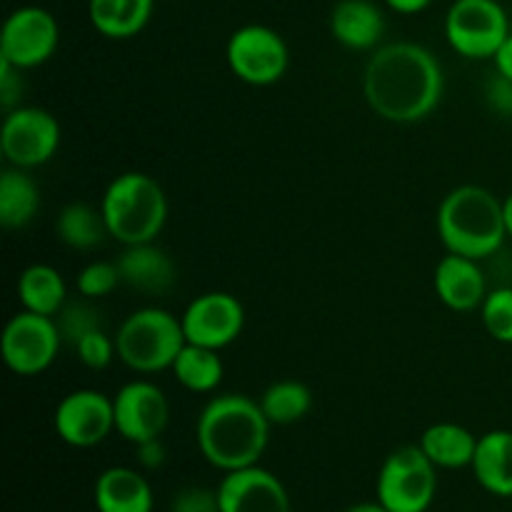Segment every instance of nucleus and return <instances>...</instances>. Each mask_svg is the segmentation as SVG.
Here are the masks:
<instances>
[{"instance_id":"nucleus-1","label":"nucleus","mask_w":512,"mask_h":512,"mask_svg":"<svg viewBox=\"0 0 512 512\" xmlns=\"http://www.w3.org/2000/svg\"><path fill=\"white\" fill-rule=\"evenodd\" d=\"M363 93L370 110L388 123H420L443 100V65L425 45L408 40L380 45L365 65Z\"/></svg>"},{"instance_id":"nucleus-2","label":"nucleus","mask_w":512,"mask_h":512,"mask_svg":"<svg viewBox=\"0 0 512 512\" xmlns=\"http://www.w3.org/2000/svg\"><path fill=\"white\" fill-rule=\"evenodd\" d=\"M273 423L260 400L240 393L215 395L200 410L195 438L203 458L223 473L258 465L270 443Z\"/></svg>"},{"instance_id":"nucleus-3","label":"nucleus","mask_w":512,"mask_h":512,"mask_svg":"<svg viewBox=\"0 0 512 512\" xmlns=\"http://www.w3.org/2000/svg\"><path fill=\"white\" fill-rule=\"evenodd\" d=\"M438 235L448 253L475 260L490 258L508 238L503 200L483 185L450 190L438 208Z\"/></svg>"},{"instance_id":"nucleus-4","label":"nucleus","mask_w":512,"mask_h":512,"mask_svg":"<svg viewBox=\"0 0 512 512\" xmlns=\"http://www.w3.org/2000/svg\"><path fill=\"white\" fill-rule=\"evenodd\" d=\"M105 228L120 245L155 243L168 223V195L148 173L115 175L100 200Z\"/></svg>"},{"instance_id":"nucleus-5","label":"nucleus","mask_w":512,"mask_h":512,"mask_svg":"<svg viewBox=\"0 0 512 512\" xmlns=\"http://www.w3.org/2000/svg\"><path fill=\"white\" fill-rule=\"evenodd\" d=\"M185 343L188 340H185L180 318L163 308L133 310L115 333L118 358L140 375L173 368Z\"/></svg>"},{"instance_id":"nucleus-6","label":"nucleus","mask_w":512,"mask_h":512,"mask_svg":"<svg viewBox=\"0 0 512 512\" xmlns=\"http://www.w3.org/2000/svg\"><path fill=\"white\" fill-rule=\"evenodd\" d=\"M438 490V468L420 445H400L378 473V503L388 512H425Z\"/></svg>"},{"instance_id":"nucleus-7","label":"nucleus","mask_w":512,"mask_h":512,"mask_svg":"<svg viewBox=\"0 0 512 512\" xmlns=\"http://www.w3.org/2000/svg\"><path fill=\"white\" fill-rule=\"evenodd\" d=\"M510 35V18L498 0H455L445 15L450 48L468 60H493Z\"/></svg>"},{"instance_id":"nucleus-8","label":"nucleus","mask_w":512,"mask_h":512,"mask_svg":"<svg viewBox=\"0 0 512 512\" xmlns=\"http://www.w3.org/2000/svg\"><path fill=\"white\" fill-rule=\"evenodd\" d=\"M225 58L235 78L255 88H268L288 73L290 50L278 30L250 23L230 35Z\"/></svg>"},{"instance_id":"nucleus-9","label":"nucleus","mask_w":512,"mask_h":512,"mask_svg":"<svg viewBox=\"0 0 512 512\" xmlns=\"http://www.w3.org/2000/svg\"><path fill=\"white\" fill-rule=\"evenodd\" d=\"M63 345L55 318L20 310L5 323L0 335V353L10 373L33 378L55 363Z\"/></svg>"},{"instance_id":"nucleus-10","label":"nucleus","mask_w":512,"mask_h":512,"mask_svg":"<svg viewBox=\"0 0 512 512\" xmlns=\"http://www.w3.org/2000/svg\"><path fill=\"white\" fill-rule=\"evenodd\" d=\"M60 148V123L35 105L8 110L0 125V150L13 168L33 170L48 163Z\"/></svg>"},{"instance_id":"nucleus-11","label":"nucleus","mask_w":512,"mask_h":512,"mask_svg":"<svg viewBox=\"0 0 512 512\" xmlns=\"http://www.w3.org/2000/svg\"><path fill=\"white\" fill-rule=\"evenodd\" d=\"M60 43V25L50 10L23 5L5 18L0 30V60L18 70L48 63Z\"/></svg>"},{"instance_id":"nucleus-12","label":"nucleus","mask_w":512,"mask_h":512,"mask_svg":"<svg viewBox=\"0 0 512 512\" xmlns=\"http://www.w3.org/2000/svg\"><path fill=\"white\" fill-rule=\"evenodd\" d=\"M185 340L203 348L223 350L243 335L245 308L235 295L223 290H210L190 300L180 315Z\"/></svg>"},{"instance_id":"nucleus-13","label":"nucleus","mask_w":512,"mask_h":512,"mask_svg":"<svg viewBox=\"0 0 512 512\" xmlns=\"http://www.w3.org/2000/svg\"><path fill=\"white\" fill-rule=\"evenodd\" d=\"M53 428L70 448H95L115 430L113 398L93 388L73 390L55 408Z\"/></svg>"},{"instance_id":"nucleus-14","label":"nucleus","mask_w":512,"mask_h":512,"mask_svg":"<svg viewBox=\"0 0 512 512\" xmlns=\"http://www.w3.org/2000/svg\"><path fill=\"white\" fill-rule=\"evenodd\" d=\"M115 430L133 445L160 438L170 423L168 395L150 380H130L115 393Z\"/></svg>"},{"instance_id":"nucleus-15","label":"nucleus","mask_w":512,"mask_h":512,"mask_svg":"<svg viewBox=\"0 0 512 512\" xmlns=\"http://www.w3.org/2000/svg\"><path fill=\"white\" fill-rule=\"evenodd\" d=\"M220 512H290L285 485L260 465L225 473L218 485Z\"/></svg>"},{"instance_id":"nucleus-16","label":"nucleus","mask_w":512,"mask_h":512,"mask_svg":"<svg viewBox=\"0 0 512 512\" xmlns=\"http://www.w3.org/2000/svg\"><path fill=\"white\" fill-rule=\"evenodd\" d=\"M433 288L445 308L455 313H473L480 310L488 295V280L480 268V260L448 253L435 265Z\"/></svg>"},{"instance_id":"nucleus-17","label":"nucleus","mask_w":512,"mask_h":512,"mask_svg":"<svg viewBox=\"0 0 512 512\" xmlns=\"http://www.w3.org/2000/svg\"><path fill=\"white\" fill-rule=\"evenodd\" d=\"M123 285L143 295H163L175 285L178 270L173 258L155 243L123 245V253L115 260Z\"/></svg>"},{"instance_id":"nucleus-18","label":"nucleus","mask_w":512,"mask_h":512,"mask_svg":"<svg viewBox=\"0 0 512 512\" xmlns=\"http://www.w3.org/2000/svg\"><path fill=\"white\" fill-rule=\"evenodd\" d=\"M330 33L348 50H375L385 35V15L373 0H338L330 13Z\"/></svg>"},{"instance_id":"nucleus-19","label":"nucleus","mask_w":512,"mask_h":512,"mask_svg":"<svg viewBox=\"0 0 512 512\" xmlns=\"http://www.w3.org/2000/svg\"><path fill=\"white\" fill-rule=\"evenodd\" d=\"M98 512H153V490L133 468H108L95 480Z\"/></svg>"},{"instance_id":"nucleus-20","label":"nucleus","mask_w":512,"mask_h":512,"mask_svg":"<svg viewBox=\"0 0 512 512\" xmlns=\"http://www.w3.org/2000/svg\"><path fill=\"white\" fill-rule=\"evenodd\" d=\"M470 468L490 495L512 498V430H490L480 435Z\"/></svg>"},{"instance_id":"nucleus-21","label":"nucleus","mask_w":512,"mask_h":512,"mask_svg":"<svg viewBox=\"0 0 512 512\" xmlns=\"http://www.w3.org/2000/svg\"><path fill=\"white\" fill-rule=\"evenodd\" d=\"M155 0H88V18L100 35L128 40L150 23Z\"/></svg>"},{"instance_id":"nucleus-22","label":"nucleus","mask_w":512,"mask_h":512,"mask_svg":"<svg viewBox=\"0 0 512 512\" xmlns=\"http://www.w3.org/2000/svg\"><path fill=\"white\" fill-rule=\"evenodd\" d=\"M420 448L440 470L470 468L478 450V438L458 423H435L420 435Z\"/></svg>"},{"instance_id":"nucleus-23","label":"nucleus","mask_w":512,"mask_h":512,"mask_svg":"<svg viewBox=\"0 0 512 512\" xmlns=\"http://www.w3.org/2000/svg\"><path fill=\"white\" fill-rule=\"evenodd\" d=\"M18 300L23 310L55 318L68 303V288L60 270L45 263L28 265L18 278Z\"/></svg>"},{"instance_id":"nucleus-24","label":"nucleus","mask_w":512,"mask_h":512,"mask_svg":"<svg viewBox=\"0 0 512 512\" xmlns=\"http://www.w3.org/2000/svg\"><path fill=\"white\" fill-rule=\"evenodd\" d=\"M40 210V188L28 170L5 168L0 175V225L20 230L35 220Z\"/></svg>"},{"instance_id":"nucleus-25","label":"nucleus","mask_w":512,"mask_h":512,"mask_svg":"<svg viewBox=\"0 0 512 512\" xmlns=\"http://www.w3.org/2000/svg\"><path fill=\"white\" fill-rule=\"evenodd\" d=\"M55 235L65 248L78 250V253H90L105 238H110L100 208H93L88 203L65 205L55 218Z\"/></svg>"},{"instance_id":"nucleus-26","label":"nucleus","mask_w":512,"mask_h":512,"mask_svg":"<svg viewBox=\"0 0 512 512\" xmlns=\"http://www.w3.org/2000/svg\"><path fill=\"white\" fill-rule=\"evenodd\" d=\"M173 375L180 385H183L188 393H213L220 385L225 373L223 358H220V350L203 348V345L185 343V348L180 350L178 358L173 363Z\"/></svg>"},{"instance_id":"nucleus-27","label":"nucleus","mask_w":512,"mask_h":512,"mask_svg":"<svg viewBox=\"0 0 512 512\" xmlns=\"http://www.w3.org/2000/svg\"><path fill=\"white\" fill-rule=\"evenodd\" d=\"M260 408L273 425H293L310 413L313 393L300 380H278L263 390Z\"/></svg>"},{"instance_id":"nucleus-28","label":"nucleus","mask_w":512,"mask_h":512,"mask_svg":"<svg viewBox=\"0 0 512 512\" xmlns=\"http://www.w3.org/2000/svg\"><path fill=\"white\" fill-rule=\"evenodd\" d=\"M55 323H58L60 335H63V343L78 345L93 330L103 328V313L93 305V300L80 295V300H68L65 308L55 315Z\"/></svg>"},{"instance_id":"nucleus-29","label":"nucleus","mask_w":512,"mask_h":512,"mask_svg":"<svg viewBox=\"0 0 512 512\" xmlns=\"http://www.w3.org/2000/svg\"><path fill=\"white\" fill-rule=\"evenodd\" d=\"M485 333L503 345H512V288H493L480 305Z\"/></svg>"},{"instance_id":"nucleus-30","label":"nucleus","mask_w":512,"mask_h":512,"mask_svg":"<svg viewBox=\"0 0 512 512\" xmlns=\"http://www.w3.org/2000/svg\"><path fill=\"white\" fill-rule=\"evenodd\" d=\"M75 285H78L80 295H85V298L90 300H98L115 293L118 285H123V278H120L118 263H110V260H93V263L80 268Z\"/></svg>"},{"instance_id":"nucleus-31","label":"nucleus","mask_w":512,"mask_h":512,"mask_svg":"<svg viewBox=\"0 0 512 512\" xmlns=\"http://www.w3.org/2000/svg\"><path fill=\"white\" fill-rule=\"evenodd\" d=\"M75 355L80 363L90 370H105L115 358H118V345L115 338L105 333V328L93 330L75 345Z\"/></svg>"},{"instance_id":"nucleus-32","label":"nucleus","mask_w":512,"mask_h":512,"mask_svg":"<svg viewBox=\"0 0 512 512\" xmlns=\"http://www.w3.org/2000/svg\"><path fill=\"white\" fill-rule=\"evenodd\" d=\"M170 512H220L218 490L210 493L205 488H185L173 498Z\"/></svg>"},{"instance_id":"nucleus-33","label":"nucleus","mask_w":512,"mask_h":512,"mask_svg":"<svg viewBox=\"0 0 512 512\" xmlns=\"http://www.w3.org/2000/svg\"><path fill=\"white\" fill-rule=\"evenodd\" d=\"M485 100L495 113L503 115V118H512V80L495 73L493 80L485 85Z\"/></svg>"},{"instance_id":"nucleus-34","label":"nucleus","mask_w":512,"mask_h":512,"mask_svg":"<svg viewBox=\"0 0 512 512\" xmlns=\"http://www.w3.org/2000/svg\"><path fill=\"white\" fill-rule=\"evenodd\" d=\"M20 73H23V70L13 68V65H8V63H3V60H0V95H3L0 100H3L5 110L18 108V105H15V100H18L20 90H23V83H20Z\"/></svg>"},{"instance_id":"nucleus-35","label":"nucleus","mask_w":512,"mask_h":512,"mask_svg":"<svg viewBox=\"0 0 512 512\" xmlns=\"http://www.w3.org/2000/svg\"><path fill=\"white\" fill-rule=\"evenodd\" d=\"M135 453H138V463L143 465V468L153 470V468H160V465L165 463V448H163V443H160V438L138 443L135 445Z\"/></svg>"},{"instance_id":"nucleus-36","label":"nucleus","mask_w":512,"mask_h":512,"mask_svg":"<svg viewBox=\"0 0 512 512\" xmlns=\"http://www.w3.org/2000/svg\"><path fill=\"white\" fill-rule=\"evenodd\" d=\"M493 63H495V73H500L503 78L512 80V33L505 38V43L500 45L498 53L493 55Z\"/></svg>"},{"instance_id":"nucleus-37","label":"nucleus","mask_w":512,"mask_h":512,"mask_svg":"<svg viewBox=\"0 0 512 512\" xmlns=\"http://www.w3.org/2000/svg\"><path fill=\"white\" fill-rule=\"evenodd\" d=\"M385 5L400 15H415L428 10L433 5V0H385Z\"/></svg>"},{"instance_id":"nucleus-38","label":"nucleus","mask_w":512,"mask_h":512,"mask_svg":"<svg viewBox=\"0 0 512 512\" xmlns=\"http://www.w3.org/2000/svg\"><path fill=\"white\" fill-rule=\"evenodd\" d=\"M345 512H388V510H385L380 503H360V505H353V508H348Z\"/></svg>"},{"instance_id":"nucleus-39","label":"nucleus","mask_w":512,"mask_h":512,"mask_svg":"<svg viewBox=\"0 0 512 512\" xmlns=\"http://www.w3.org/2000/svg\"><path fill=\"white\" fill-rule=\"evenodd\" d=\"M505 205V225H508V238H512V193L503 200Z\"/></svg>"}]
</instances>
